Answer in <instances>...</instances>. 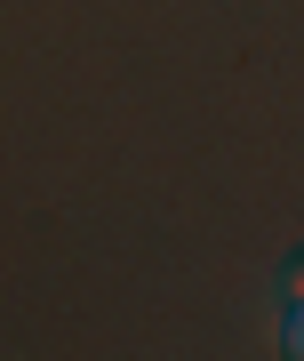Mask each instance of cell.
Wrapping results in <instances>:
<instances>
[{"mask_svg": "<svg viewBox=\"0 0 304 361\" xmlns=\"http://www.w3.org/2000/svg\"><path fill=\"white\" fill-rule=\"evenodd\" d=\"M280 289H289V305H304V257H289V273H280Z\"/></svg>", "mask_w": 304, "mask_h": 361, "instance_id": "obj_1", "label": "cell"}, {"mask_svg": "<svg viewBox=\"0 0 304 361\" xmlns=\"http://www.w3.org/2000/svg\"><path fill=\"white\" fill-rule=\"evenodd\" d=\"M289 353H304V305H289Z\"/></svg>", "mask_w": 304, "mask_h": 361, "instance_id": "obj_2", "label": "cell"}]
</instances>
